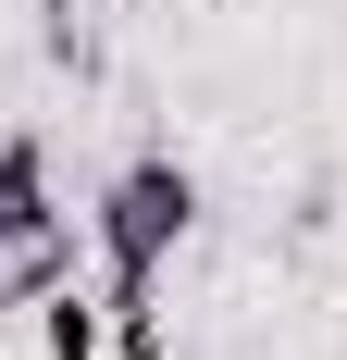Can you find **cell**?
I'll return each instance as SVG.
<instances>
[{
    "instance_id": "2",
    "label": "cell",
    "mask_w": 347,
    "mask_h": 360,
    "mask_svg": "<svg viewBox=\"0 0 347 360\" xmlns=\"http://www.w3.org/2000/svg\"><path fill=\"white\" fill-rule=\"evenodd\" d=\"M63 236V186H50V137H0V249Z\"/></svg>"
},
{
    "instance_id": "3",
    "label": "cell",
    "mask_w": 347,
    "mask_h": 360,
    "mask_svg": "<svg viewBox=\"0 0 347 360\" xmlns=\"http://www.w3.org/2000/svg\"><path fill=\"white\" fill-rule=\"evenodd\" d=\"M37 335H50V360H100V348H112V311H100V298L63 274V286L37 298Z\"/></svg>"
},
{
    "instance_id": "1",
    "label": "cell",
    "mask_w": 347,
    "mask_h": 360,
    "mask_svg": "<svg viewBox=\"0 0 347 360\" xmlns=\"http://www.w3.org/2000/svg\"><path fill=\"white\" fill-rule=\"evenodd\" d=\"M186 236H199V174H186L174 149H137V162L100 186V261H112L100 311H112V348H124V360H149V348H162L149 298H162V261L186 249Z\"/></svg>"
}]
</instances>
